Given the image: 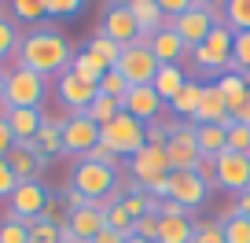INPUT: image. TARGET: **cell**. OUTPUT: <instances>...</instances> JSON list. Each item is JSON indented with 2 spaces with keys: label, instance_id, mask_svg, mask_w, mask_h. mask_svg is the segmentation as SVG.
Here are the masks:
<instances>
[{
  "label": "cell",
  "instance_id": "f907efd6",
  "mask_svg": "<svg viewBox=\"0 0 250 243\" xmlns=\"http://www.w3.org/2000/svg\"><path fill=\"white\" fill-rule=\"evenodd\" d=\"M232 122H239V126H250V88H247V96H243V103L232 110Z\"/></svg>",
  "mask_w": 250,
  "mask_h": 243
},
{
  "label": "cell",
  "instance_id": "ab89813d",
  "mask_svg": "<svg viewBox=\"0 0 250 243\" xmlns=\"http://www.w3.org/2000/svg\"><path fill=\"white\" fill-rule=\"evenodd\" d=\"M59 228L62 225H52V221L37 218L30 225V240H26V243H59Z\"/></svg>",
  "mask_w": 250,
  "mask_h": 243
},
{
  "label": "cell",
  "instance_id": "d590c367",
  "mask_svg": "<svg viewBox=\"0 0 250 243\" xmlns=\"http://www.w3.org/2000/svg\"><path fill=\"white\" fill-rule=\"evenodd\" d=\"M30 240V228H26V221L22 218H4L0 221V243H26Z\"/></svg>",
  "mask_w": 250,
  "mask_h": 243
},
{
  "label": "cell",
  "instance_id": "db71d44e",
  "mask_svg": "<svg viewBox=\"0 0 250 243\" xmlns=\"http://www.w3.org/2000/svg\"><path fill=\"white\" fill-rule=\"evenodd\" d=\"M235 210H239V214H247V218H250V188H247V192H243V196H239V203H235Z\"/></svg>",
  "mask_w": 250,
  "mask_h": 243
},
{
  "label": "cell",
  "instance_id": "f546056e",
  "mask_svg": "<svg viewBox=\"0 0 250 243\" xmlns=\"http://www.w3.org/2000/svg\"><path fill=\"white\" fill-rule=\"evenodd\" d=\"M11 19H15V22L41 26V19H48L44 0H11Z\"/></svg>",
  "mask_w": 250,
  "mask_h": 243
},
{
  "label": "cell",
  "instance_id": "d6986e66",
  "mask_svg": "<svg viewBox=\"0 0 250 243\" xmlns=\"http://www.w3.org/2000/svg\"><path fill=\"white\" fill-rule=\"evenodd\" d=\"M0 114L8 118L15 144H30L37 136V129L44 126V110L41 107H11V110H0Z\"/></svg>",
  "mask_w": 250,
  "mask_h": 243
},
{
  "label": "cell",
  "instance_id": "8992f818",
  "mask_svg": "<svg viewBox=\"0 0 250 243\" xmlns=\"http://www.w3.org/2000/svg\"><path fill=\"white\" fill-rule=\"evenodd\" d=\"M210 166V184L213 188H225L232 196H243L250 188V155L239 151H221L217 158H206Z\"/></svg>",
  "mask_w": 250,
  "mask_h": 243
},
{
  "label": "cell",
  "instance_id": "4fadbf2b",
  "mask_svg": "<svg viewBox=\"0 0 250 243\" xmlns=\"http://www.w3.org/2000/svg\"><path fill=\"white\" fill-rule=\"evenodd\" d=\"M55 92H59V100H62V107L70 110V114H85L88 110V103L100 96V88L96 85H88V81H81L78 74H59L55 78Z\"/></svg>",
  "mask_w": 250,
  "mask_h": 243
},
{
  "label": "cell",
  "instance_id": "6da1fadb",
  "mask_svg": "<svg viewBox=\"0 0 250 243\" xmlns=\"http://www.w3.org/2000/svg\"><path fill=\"white\" fill-rule=\"evenodd\" d=\"M15 63L26 66V70H37L41 78H59L74 63V44L55 26H33L30 33H22Z\"/></svg>",
  "mask_w": 250,
  "mask_h": 243
},
{
  "label": "cell",
  "instance_id": "484cf974",
  "mask_svg": "<svg viewBox=\"0 0 250 243\" xmlns=\"http://www.w3.org/2000/svg\"><path fill=\"white\" fill-rule=\"evenodd\" d=\"M110 66L103 63V59H96L88 48H81V52H74V63H70V74H78L81 81H88V85H100V78L107 74Z\"/></svg>",
  "mask_w": 250,
  "mask_h": 243
},
{
  "label": "cell",
  "instance_id": "ee69618b",
  "mask_svg": "<svg viewBox=\"0 0 250 243\" xmlns=\"http://www.w3.org/2000/svg\"><path fill=\"white\" fill-rule=\"evenodd\" d=\"M133 236L140 240H158V214H144V218L133 221Z\"/></svg>",
  "mask_w": 250,
  "mask_h": 243
},
{
  "label": "cell",
  "instance_id": "9c48e42d",
  "mask_svg": "<svg viewBox=\"0 0 250 243\" xmlns=\"http://www.w3.org/2000/svg\"><path fill=\"white\" fill-rule=\"evenodd\" d=\"M166 158H169V173L203 166V151H199V140H195V122H180L173 129V136L166 140Z\"/></svg>",
  "mask_w": 250,
  "mask_h": 243
},
{
  "label": "cell",
  "instance_id": "5b68a950",
  "mask_svg": "<svg viewBox=\"0 0 250 243\" xmlns=\"http://www.w3.org/2000/svg\"><path fill=\"white\" fill-rule=\"evenodd\" d=\"M70 188H78L88 203H103L118 188V173L100 166V162H92V158H78L74 170H70Z\"/></svg>",
  "mask_w": 250,
  "mask_h": 243
},
{
  "label": "cell",
  "instance_id": "ba28073f",
  "mask_svg": "<svg viewBox=\"0 0 250 243\" xmlns=\"http://www.w3.org/2000/svg\"><path fill=\"white\" fill-rule=\"evenodd\" d=\"M114 70L129 81V88H133V85H151L155 74H158V59H155V52L147 48V41H133V44L122 48V59H118Z\"/></svg>",
  "mask_w": 250,
  "mask_h": 243
},
{
  "label": "cell",
  "instance_id": "816d5d0a",
  "mask_svg": "<svg viewBox=\"0 0 250 243\" xmlns=\"http://www.w3.org/2000/svg\"><path fill=\"white\" fill-rule=\"evenodd\" d=\"M62 199H66V210H81V206H88V199L81 196L78 188H66V196H62Z\"/></svg>",
  "mask_w": 250,
  "mask_h": 243
},
{
  "label": "cell",
  "instance_id": "cb8c5ba5",
  "mask_svg": "<svg viewBox=\"0 0 250 243\" xmlns=\"http://www.w3.org/2000/svg\"><path fill=\"white\" fill-rule=\"evenodd\" d=\"M33 148H37L48 162H52L55 155H62V126L55 118H44V126H41L37 136H33Z\"/></svg>",
  "mask_w": 250,
  "mask_h": 243
},
{
  "label": "cell",
  "instance_id": "f1b7e54d",
  "mask_svg": "<svg viewBox=\"0 0 250 243\" xmlns=\"http://www.w3.org/2000/svg\"><path fill=\"white\" fill-rule=\"evenodd\" d=\"M217 88L225 92L228 114H232V110L243 103V96H247V81H243V74H235V70H228V74H217Z\"/></svg>",
  "mask_w": 250,
  "mask_h": 243
},
{
  "label": "cell",
  "instance_id": "9f6ffc18",
  "mask_svg": "<svg viewBox=\"0 0 250 243\" xmlns=\"http://www.w3.org/2000/svg\"><path fill=\"white\" fill-rule=\"evenodd\" d=\"M114 4H125V8H136V4H147V0H114Z\"/></svg>",
  "mask_w": 250,
  "mask_h": 243
},
{
  "label": "cell",
  "instance_id": "f5cc1de1",
  "mask_svg": "<svg viewBox=\"0 0 250 243\" xmlns=\"http://www.w3.org/2000/svg\"><path fill=\"white\" fill-rule=\"evenodd\" d=\"M92 243H129V236H122V232H114V228H103L100 236H96Z\"/></svg>",
  "mask_w": 250,
  "mask_h": 243
},
{
  "label": "cell",
  "instance_id": "7a4b0ae2",
  "mask_svg": "<svg viewBox=\"0 0 250 243\" xmlns=\"http://www.w3.org/2000/svg\"><path fill=\"white\" fill-rule=\"evenodd\" d=\"M100 144H107V148L114 151V155H122V158H133L136 151L147 144V126L122 110L118 118H110L107 126H100Z\"/></svg>",
  "mask_w": 250,
  "mask_h": 243
},
{
  "label": "cell",
  "instance_id": "ffe728a7",
  "mask_svg": "<svg viewBox=\"0 0 250 243\" xmlns=\"http://www.w3.org/2000/svg\"><path fill=\"white\" fill-rule=\"evenodd\" d=\"M228 114V103H225V92L217 88V81H203V92H199V110H195V126H203V122H225Z\"/></svg>",
  "mask_w": 250,
  "mask_h": 243
},
{
  "label": "cell",
  "instance_id": "7c38bea8",
  "mask_svg": "<svg viewBox=\"0 0 250 243\" xmlns=\"http://www.w3.org/2000/svg\"><path fill=\"white\" fill-rule=\"evenodd\" d=\"M96 33H103V37H110L114 44H133V41H140V26H136V19H133V11L125 8V4H110L107 11H103V22H100V30Z\"/></svg>",
  "mask_w": 250,
  "mask_h": 243
},
{
  "label": "cell",
  "instance_id": "3957f363",
  "mask_svg": "<svg viewBox=\"0 0 250 243\" xmlns=\"http://www.w3.org/2000/svg\"><path fill=\"white\" fill-rule=\"evenodd\" d=\"M221 22H225V11L210 8V4H203V0H195V4H191L184 15H177L169 26H173V33H177L188 48H199L213 33V26H221Z\"/></svg>",
  "mask_w": 250,
  "mask_h": 243
},
{
  "label": "cell",
  "instance_id": "4316f807",
  "mask_svg": "<svg viewBox=\"0 0 250 243\" xmlns=\"http://www.w3.org/2000/svg\"><path fill=\"white\" fill-rule=\"evenodd\" d=\"M195 221L191 218H158V240L155 243H191Z\"/></svg>",
  "mask_w": 250,
  "mask_h": 243
},
{
  "label": "cell",
  "instance_id": "7402d4cb",
  "mask_svg": "<svg viewBox=\"0 0 250 243\" xmlns=\"http://www.w3.org/2000/svg\"><path fill=\"white\" fill-rule=\"evenodd\" d=\"M195 140L203 158H217L221 151H228V129L217 122H203V126H195Z\"/></svg>",
  "mask_w": 250,
  "mask_h": 243
},
{
  "label": "cell",
  "instance_id": "681fc988",
  "mask_svg": "<svg viewBox=\"0 0 250 243\" xmlns=\"http://www.w3.org/2000/svg\"><path fill=\"white\" fill-rule=\"evenodd\" d=\"M11 148H15V136H11V126H8V118L0 114V158L8 155Z\"/></svg>",
  "mask_w": 250,
  "mask_h": 243
},
{
  "label": "cell",
  "instance_id": "8fae6325",
  "mask_svg": "<svg viewBox=\"0 0 250 243\" xmlns=\"http://www.w3.org/2000/svg\"><path fill=\"white\" fill-rule=\"evenodd\" d=\"M169 199H177L184 210H195L210 199V177L203 170H173L169 173Z\"/></svg>",
  "mask_w": 250,
  "mask_h": 243
},
{
  "label": "cell",
  "instance_id": "7bdbcfd3",
  "mask_svg": "<svg viewBox=\"0 0 250 243\" xmlns=\"http://www.w3.org/2000/svg\"><path fill=\"white\" fill-rule=\"evenodd\" d=\"M85 158H92V162H100V166H107V170H114L118 173V166H122V155H114V151L107 148V144H96L92 151H88Z\"/></svg>",
  "mask_w": 250,
  "mask_h": 243
},
{
  "label": "cell",
  "instance_id": "8d00e7d4",
  "mask_svg": "<svg viewBox=\"0 0 250 243\" xmlns=\"http://www.w3.org/2000/svg\"><path fill=\"white\" fill-rule=\"evenodd\" d=\"M96 88H100V96H110V100H122V96L129 92V81H125L122 74H118L114 66H110V70L100 78V85H96Z\"/></svg>",
  "mask_w": 250,
  "mask_h": 243
},
{
  "label": "cell",
  "instance_id": "1f68e13d",
  "mask_svg": "<svg viewBox=\"0 0 250 243\" xmlns=\"http://www.w3.org/2000/svg\"><path fill=\"white\" fill-rule=\"evenodd\" d=\"M225 26L232 33L250 30V0H228L225 4Z\"/></svg>",
  "mask_w": 250,
  "mask_h": 243
},
{
  "label": "cell",
  "instance_id": "30bf717a",
  "mask_svg": "<svg viewBox=\"0 0 250 243\" xmlns=\"http://www.w3.org/2000/svg\"><path fill=\"white\" fill-rule=\"evenodd\" d=\"M59 126H62V155L85 158L100 144V126L88 114H66Z\"/></svg>",
  "mask_w": 250,
  "mask_h": 243
},
{
  "label": "cell",
  "instance_id": "74e56055",
  "mask_svg": "<svg viewBox=\"0 0 250 243\" xmlns=\"http://www.w3.org/2000/svg\"><path fill=\"white\" fill-rule=\"evenodd\" d=\"M191 243H228L221 221H195V232H191Z\"/></svg>",
  "mask_w": 250,
  "mask_h": 243
},
{
  "label": "cell",
  "instance_id": "b9f144b4",
  "mask_svg": "<svg viewBox=\"0 0 250 243\" xmlns=\"http://www.w3.org/2000/svg\"><path fill=\"white\" fill-rule=\"evenodd\" d=\"M228 129V151H239V155H247L250 151V126H239V122H232Z\"/></svg>",
  "mask_w": 250,
  "mask_h": 243
},
{
  "label": "cell",
  "instance_id": "c3c4849f",
  "mask_svg": "<svg viewBox=\"0 0 250 243\" xmlns=\"http://www.w3.org/2000/svg\"><path fill=\"white\" fill-rule=\"evenodd\" d=\"M188 214L191 210H184L177 199H162V203H158V218H188Z\"/></svg>",
  "mask_w": 250,
  "mask_h": 243
},
{
  "label": "cell",
  "instance_id": "bcb514c9",
  "mask_svg": "<svg viewBox=\"0 0 250 243\" xmlns=\"http://www.w3.org/2000/svg\"><path fill=\"white\" fill-rule=\"evenodd\" d=\"M155 4H158V8H162V15H166V19H169V22H173V19H177V15H184V11L191 8L195 0H155Z\"/></svg>",
  "mask_w": 250,
  "mask_h": 243
},
{
  "label": "cell",
  "instance_id": "5bb4252c",
  "mask_svg": "<svg viewBox=\"0 0 250 243\" xmlns=\"http://www.w3.org/2000/svg\"><path fill=\"white\" fill-rule=\"evenodd\" d=\"M162 107H166V103L158 100V92L151 85H133L129 92L122 96V110H125V114H133L136 122H144V126L158 122V118H162Z\"/></svg>",
  "mask_w": 250,
  "mask_h": 243
},
{
  "label": "cell",
  "instance_id": "60d3db41",
  "mask_svg": "<svg viewBox=\"0 0 250 243\" xmlns=\"http://www.w3.org/2000/svg\"><path fill=\"white\" fill-rule=\"evenodd\" d=\"M85 4L88 0H44V11L52 19H70V15H78Z\"/></svg>",
  "mask_w": 250,
  "mask_h": 243
},
{
  "label": "cell",
  "instance_id": "277c9868",
  "mask_svg": "<svg viewBox=\"0 0 250 243\" xmlns=\"http://www.w3.org/2000/svg\"><path fill=\"white\" fill-rule=\"evenodd\" d=\"M48 92V78H41L37 70H26V66H11L8 70V92H4V103L0 110H11V107H41Z\"/></svg>",
  "mask_w": 250,
  "mask_h": 243
},
{
  "label": "cell",
  "instance_id": "11a10c76",
  "mask_svg": "<svg viewBox=\"0 0 250 243\" xmlns=\"http://www.w3.org/2000/svg\"><path fill=\"white\" fill-rule=\"evenodd\" d=\"M4 92H8V74L0 70V103H4Z\"/></svg>",
  "mask_w": 250,
  "mask_h": 243
},
{
  "label": "cell",
  "instance_id": "680465c9",
  "mask_svg": "<svg viewBox=\"0 0 250 243\" xmlns=\"http://www.w3.org/2000/svg\"><path fill=\"white\" fill-rule=\"evenodd\" d=\"M129 243H155V240H140V236H129Z\"/></svg>",
  "mask_w": 250,
  "mask_h": 243
},
{
  "label": "cell",
  "instance_id": "83f0119b",
  "mask_svg": "<svg viewBox=\"0 0 250 243\" xmlns=\"http://www.w3.org/2000/svg\"><path fill=\"white\" fill-rule=\"evenodd\" d=\"M217 221H221V228H225L228 243H250V218H247V214H239L232 206V210H225Z\"/></svg>",
  "mask_w": 250,
  "mask_h": 243
},
{
  "label": "cell",
  "instance_id": "52a82bcc",
  "mask_svg": "<svg viewBox=\"0 0 250 243\" xmlns=\"http://www.w3.org/2000/svg\"><path fill=\"white\" fill-rule=\"evenodd\" d=\"M191 63L210 74H228L232 70V30L225 22L213 26V33L199 48H191Z\"/></svg>",
  "mask_w": 250,
  "mask_h": 243
},
{
  "label": "cell",
  "instance_id": "9a60e30c",
  "mask_svg": "<svg viewBox=\"0 0 250 243\" xmlns=\"http://www.w3.org/2000/svg\"><path fill=\"white\" fill-rule=\"evenodd\" d=\"M169 173V158H166V148H155V144H144L140 151H136L133 158H129V177L136 180V184H147V180L155 177H166Z\"/></svg>",
  "mask_w": 250,
  "mask_h": 243
},
{
  "label": "cell",
  "instance_id": "6f0895ef",
  "mask_svg": "<svg viewBox=\"0 0 250 243\" xmlns=\"http://www.w3.org/2000/svg\"><path fill=\"white\" fill-rule=\"evenodd\" d=\"M203 4H210V8H221V4H225V0H203ZM225 11V8H221Z\"/></svg>",
  "mask_w": 250,
  "mask_h": 243
},
{
  "label": "cell",
  "instance_id": "94428289",
  "mask_svg": "<svg viewBox=\"0 0 250 243\" xmlns=\"http://www.w3.org/2000/svg\"><path fill=\"white\" fill-rule=\"evenodd\" d=\"M247 155H250V151H247Z\"/></svg>",
  "mask_w": 250,
  "mask_h": 243
},
{
  "label": "cell",
  "instance_id": "e575fe53",
  "mask_svg": "<svg viewBox=\"0 0 250 243\" xmlns=\"http://www.w3.org/2000/svg\"><path fill=\"white\" fill-rule=\"evenodd\" d=\"M88 52H92L96 59H103L107 66H118V59H122V44H114V41L103 37V33H92V41H88Z\"/></svg>",
  "mask_w": 250,
  "mask_h": 243
},
{
  "label": "cell",
  "instance_id": "2e32d148",
  "mask_svg": "<svg viewBox=\"0 0 250 243\" xmlns=\"http://www.w3.org/2000/svg\"><path fill=\"white\" fill-rule=\"evenodd\" d=\"M11 218H41L44 214V203H48V192L41 180H19V188L11 192Z\"/></svg>",
  "mask_w": 250,
  "mask_h": 243
},
{
  "label": "cell",
  "instance_id": "44dd1931",
  "mask_svg": "<svg viewBox=\"0 0 250 243\" xmlns=\"http://www.w3.org/2000/svg\"><path fill=\"white\" fill-rule=\"evenodd\" d=\"M66 228H70L78 240H88V243H92L96 236L107 228V221H103V206H100V203H88V206H81V210H70Z\"/></svg>",
  "mask_w": 250,
  "mask_h": 243
},
{
  "label": "cell",
  "instance_id": "e0dca14e",
  "mask_svg": "<svg viewBox=\"0 0 250 243\" xmlns=\"http://www.w3.org/2000/svg\"><path fill=\"white\" fill-rule=\"evenodd\" d=\"M147 48L155 52L158 66H180V59H188V55H191V48H188L184 41L173 33V26H166V30L151 33V37H147Z\"/></svg>",
  "mask_w": 250,
  "mask_h": 243
},
{
  "label": "cell",
  "instance_id": "f6af8a7d",
  "mask_svg": "<svg viewBox=\"0 0 250 243\" xmlns=\"http://www.w3.org/2000/svg\"><path fill=\"white\" fill-rule=\"evenodd\" d=\"M19 188V177L11 173L8 158H0V199H11V192Z\"/></svg>",
  "mask_w": 250,
  "mask_h": 243
},
{
  "label": "cell",
  "instance_id": "7dc6e473",
  "mask_svg": "<svg viewBox=\"0 0 250 243\" xmlns=\"http://www.w3.org/2000/svg\"><path fill=\"white\" fill-rule=\"evenodd\" d=\"M166 140H169V129H166V118L151 122V126H147V144H155V148H166Z\"/></svg>",
  "mask_w": 250,
  "mask_h": 243
},
{
  "label": "cell",
  "instance_id": "d6a6232c",
  "mask_svg": "<svg viewBox=\"0 0 250 243\" xmlns=\"http://www.w3.org/2000/svg\"><path fill=\"white\" fill-rule=\"evenodd\" d=\"M232 70L247 74L250 70V30L232 33Z\"/></svg>",
  "mask_w": 250,
  "mask_h": 243
},
{
  "label": "cell",
  "instance_id": "f35d334b",
  "mask_svg": "<svg viewBox=\"0 0 250 243\" xmlns=\"http://www.w3.org/2000/svg\"><path fill=\"white\" fill-rule=\"evenodd\" d=\"M103 221H107V228H114V232L133 236V218L125 214V206H122V203H118V206H107V210H103Z\"/></svg>",
  "mask_w": 250,
  "mask_h": 243
},
{
  "label": "cell",
  "instance_id": "836d02e7",
  "mask_svg": "<svg viewBox=\"0 0 250 243\" xmlns=\"http://www.w3.org/2000/svg\"><path fill=\"white\" fill-rule=\"evenodd\" d=\"M19 44H22V33H19L15 19L0 15V59H8V55L19 52Z\"/></svg>",
  "mask_w": 250,
  "mask_h": 243
},
{
  "label": "cell",
  "instance_id": "91938a15",
  "mask_svg": "<svg viewBox=\"0 0 250 243\" xmlns=\"http://www.w3.org/2000/svg\"><path fill=\"white\" fill-rule=\"evenodd\" d=\"M243 81H247V88H250V70H247V74H243Z\"/></svg>",
  "mask_w": 250,
  "mask_h": 243
},
{
  "label": "cell",
  "instance_id": "ac0fdd59",
  "mask_svg": "<svg viewBox=\"0 0 250 243\" xmlns=\"http://www.w3.org/2000/svg\"><path fill=\"white\" fill-rule=\"evenodd\" d=\"M4 158H8L11 173H15L19 180H37V173L48 166V158L33 148V140H30V144H15V148H11Z\"/></svg>",
  "mask_w": 250,
  "mask_h": 243
},
{
  "label": "cell",
  "instance_id": "603a6c76",
  "mask_svg": "<svg viewBox=\"0 0 250 243\" xmlns=\"http://www.w3.org/2000/svg\"><path fill=\"white\" fill-rule=\"evenodd\" d=\"M184 85H188V74L180 70V66H158L155 81H151V88L158 92V100H162V103H169Z\"/></svg>",
  "mask_w": 250,
  "mask_h": 243
},
{
  "label": "cell",
  "instance_id": "4dcf8cb0",
  "mask_svg": "<svg viewBox=\"0 0 250 243\" xmlns=\"http://www.w3.org/2000/svg\"><path fill=\"white\" fill-rule=\"evenodd\" d=\"M88 118H92L96 126H107L110 118H118L122 114V100H110V96H96L92 103H88V110H85Z\"/></svg>",
  "mask_w": 250,
  "mask_h": 243
},
{
  "label": "cell",
  "instance_id": "d4e9b609",
  "mask_svg": "<svg viewBox=\"0 0 250 243\" xmlns=\"http://www.w3.org/2000/svg\"><path fill=\"white\" fill-rule=\"evenodd\" d=\"M199 92H203V81H191V78H188V85L169 100V110H173V118H177V122H180V118H188V122L195 118V110H199Z\"/></svg>",
  "mask_w": 250,
  "mask_h": 243
}]
</instances>
